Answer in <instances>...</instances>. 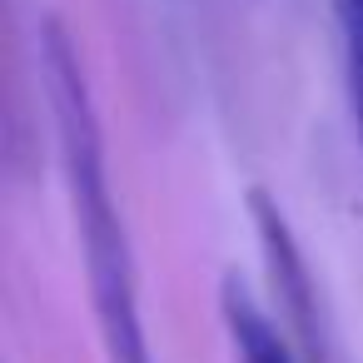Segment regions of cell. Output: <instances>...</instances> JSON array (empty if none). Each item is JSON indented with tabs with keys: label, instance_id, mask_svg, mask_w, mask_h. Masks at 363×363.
Here are the masks:
<instances>
[{
	"label": "cell",
	"instance_id": "6da1fadb",
	"mask_svg": "<svg viewBox=\"0 0 363 363\" xmlns=\"http://www.w3.org/2000/svg\"><path fill=\"white\" fill-rule=\"evenodd\" d=\"M249 209H254V229H259L264 259H269V269H274L279 303H284V313L294 318V328H298L303 348H308V353H313V363H318V318H313L318 308H313V279H308L303 254H298V244H294V234H289V219L279 214V204H274L264 189H254V194H249Z\"/></svg>",
	"mask_w": 363,
	"mask_h": 363
},
{
	"label": "cell",
	"instance_id": "7a4b0ae2",
	"mask_svg": "<svg viewBox=\"0 0 363 363\" xmlns=\"http://www.w3.org/2000/svg\"><path fill=\"white\" fill-rule=\"evenodd\" d=\"M219 298H224V328H229V343H234L239 363H294L289 343L279 338V328L264 318V308L249 298V289L239 279H224Z\"/></svg>",
	"mask_w": 363,
	"mask_h": 363
},
{
	"label": "cell",
	"instance_id": "3957f363",
	"mask_svg": "<svg viewBox=\"0 0 363 363\" xmlns=\"http://www.w3.org/2000/svg\"><path fill=\"white\" fill-rule=\"evenodd\" d=\"M343 16V60H348V105H353V130L363 145V0H338Z\"/></svg>",
	"mask_w": 363,
	"mask_h": 363
}]
</instances>
